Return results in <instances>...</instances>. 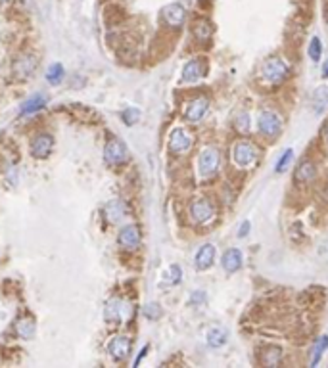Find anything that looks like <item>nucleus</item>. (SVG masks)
I'll return each instance as SVG.
<instances>
[{
    "label": "nucleus",
    "mask_w": 328,
    "mask_h": 368,
    "mask_svg": "<svg viewBox=\"0 0 328 368\" xmlns=\"http://www.w3.org/2000/svg\"><path fill=\"white\" fill-rule=\"evenodd\" d=\"M107 351L114 358H125L131 353V339L127 336H116L107 343Z\"/></svg>",
    "instance_id": "14"
},
{
    "label": "nucleus",
    "mask_w": 328,
    "mask_h": 368,
    "mask_svg": "<svg viewBox=\"0 0 328 368\" xmlns=\"http://www.w3.org/2000/svg\"><path fill=\"white\" fill-rule=\"evenodd\" d=\"M322 77L328 79V59L324 62V66H322Z\"/></svg>",
    "instance_id": "35"
},
{
    "label": "nucleus",
    "mask_w": 328,
    "mask_h": 368,
    "mask_svg": "<svg viewBox=\"0 0 328 368\" xmlns=\"http://www.w3.org/2000/svg\"><path fill=\"white\" fill-rule=\"evenodd\" d=\"M205 339H207V345H209V347H215V349L223 347V345L229 341V332H227V328L217 326V328H211L207 332Z\"/></svg>",
    "instance_id": "19"
},
{
    "label": "nucleus",
    "mask_w": 328,
    "mask_h": 368,
    "mask_svg": "<svg viewBox=\"0 0 328 368\" xmlns=\"http://www.w3.org/2000/svg\"><path fill=\"white\" fill-rule=\"evenodd\" d=\"M328 349V336H320L317 339V343H315V347H313V357H311V366H317L320 357H322V353Z\"/></svg>",
    "instance_id": "25"
},
{
    "label": "nucleus",
    "mask_w": 328,
    "mask_h": 368,
    "mask_svg": "<svg viewBox=\"0 0 328 368\" xmlns=\"http://www.w3.org/2000/svg\"><path fill=\"white\" fill-rule=\"evenodd\" d=\"M169 274H171L169 282H171V284H179V282H181V276H183V271H181V267H179V265H171Z\"/></svg>",
    "instance_id": "33"
},
{
    "label": "nucleus",
    "mask_w": 328,
    "mask_h": 368,
    "mask_svg": "<svg viewBox=\"0 0 328 368\" xmlns=\"http://www.w3.org/2000/svg\"><path fill=\"white\" fill-rule=\"evenodd\" d=\"M16 332L18 336L23 339H31L35 336V322L33 319H21L18 324H16Z\"/></svg>",
    "instance_id": "23"
},
{
    "label": "nucleus",
    "mask_w": 328,
    "mask_h": 368,
    "mask_svg": "<svg viewBox=\"0 0 328 368\" xmlns=\"http://www.w3.org/2000/svg\"><path fill=\"white\" fill-rule=\"evenodd\" d=\"M121 117H123V121H125L127 125H135L136 121H138V117H140V111L136 107H129V109H125L121 113Z\"/></svg>",
    "instance_id": "30"
},
{
    "label": "nucleus",
    "mask_w": 328,
    "mask_h": 368,
    "mask_svg": "<svg viewBox=\"0 0 328 368\" xmlns=\"http://www.w3.org/2000/svg\"><path fill=\"white\" fill-rule=\"evenodd\" d=\"M219 165H221V154L217 148H203L202 154H200V159H198V169H200V174L202 178H209L213 174L219 171Z\"/></svg>",
    "instance_id": "3"
},
{
    "label": "nucleus",
    "mask_w": 328,
    "mask_h": 368,
    "mask_svg": "<svg viewBox=\"0 0 328 368\" xmlns=\"http://www.w3.org/2000/svg\"><path fill=\"white\" fill-rule=\"evenodd\" d=\"M315 174H317L315 163L309 161V159H303V161L299 163L298 171H296V180H298V182H311V180L315 178Z\"/></svg>",
    "instance_id": "20"
},
{
    "label": "nucleus",
    "mask_w": 328,
    "mask_h": 368,
    "mask_svg": "<svg viewBox=\"0 0 328 368\" xmlns=\"http://www.w3.org/2000/svg\"><path fill=\"white\" fill-rule=\"evenodd\" d=\"M257 157H259V150L251 142H236L232 148V161L240 169H248L250 165L257 161Z\"/></svg>",
    "instance_id": "2"
},
{
    "label": "nucleus",
    "mask_w": 328,
    "mask_h": 368,
    "mask_svg": "<svg viewBox=\"0 0 328 368\" xmlns=\"http://www.w3.org/2000/svg\"><path fill=\"white\" fill-rule=\"evenodd\" d=\"M215 261V248H213V243H203L202 248L198 250L196 253V267L200 269V271H205V269H209Z\"/></svg>",
    "instance_id": "17"
},
{
    "label": "nucleus",
    "mask_w": 328,
    "mask_h": 368,
    "mask_svg": "<svg viewBox=\"0 0 328 368\" xmlns=\"http://www.w3.org/2000/svg\"><path fill=\"white\" fill-rule=\"evenodd\" d=\"M117 242H119L121 248H125V250H136L140 246V230H138V226H135V224L123 226L119 230Z\"/></svg>",
    "instance_id": "10"
},
{
    "label": "nucleus",
    "mask_w": 328,
    "mask_h": 368,
    "mask_svg": "<svg viewBox=\"0 0 328 368\" xmlns=\"http://www.w3.org/2000/svg\"><path fill=\"white\" fill-rule=\"evenodd\" d=\"M127 311H129V307H127L125 301L121 299H110L106 305V311H104V317H106L107 322H112V324H119L121 320L125 319Z\"/></svg>",
    "instance_id": "12"
},
{
    "label": "nucleus",
    "mask_w": 328,
    "mask_h": 368,
    "mask_svg": "<svg viewBox=\"0 0 328 368\" xmlns=\"http://www.w3.org/2000/svg\"><path fill=\"white\" fill-rule=\"evenodd\" d=\"M46 96L44 94H33L31 98H27L23 104L20 106V111L21 115H27V113H35V111H39L42 107L46 106Z\"/></svg>",
    "instance_id": "18"
},
{
    "label": "nucleus",
    "mask_w": 328,
    "mask_h": 368,
    "mask_svg": "<svg viewBox=\"0 0 328 368\" xmlns=\"http://www.w3.org/2000/svg\"><path fill=\"white\" fill-rule=\"evenodd\" d=\"M194 35L198 37L200 40H205L211 37V25L207 23V21H200L198 25H196V31H194Z\"/></svg>",
    "instance_id": "29"
},
{
    "label": "nucleus",
    "mask_w": 328,
    "mask_h": 368,
    "mask_svg": "<svg viewBox=\"0 0 328 368\" xmlns=\"http://www.w3.org/2000/svg\"><path fill=\"white\" fill-rule=\"evenodd\" d=\"M205 299H207V293L203 290H196L190 295V305H202V303H205Z\"/></svg>",
    "instance_id": "32"
},
{
    "label": "nucleus",
    "mask_w": 328,
    "mask_h": 368,
    "mask_svg": "<svg viewBox=\"0 0 328 368\" xmlns=\"http://www.w3.org/2000/svg\"><path fill=\"white\" fill-rule=\"evenodd\" d=\"M194 144V136L186 129H175L169 136V150L173 154H184L188 152Z\"/></svg>",
    "instance_id": "5"
},
{
    "label": "nucleus",
    "mask_w": 328,
    "mask_h": 368,
    "mask_svg": "<svg viewBox=\"0 0 328 368\" xmlns=\"http://www.w3.org/2000/svg\"><path fill=\"white\" fill-rule=\"evenodd\" d=\"M159 315H161V309H159V305L157 303H148L144 307V317L150 320H155L159 319Z\"/></svg>",
    "instance_id": "31"
},
{
    "label": "nucleus",
    "mask_w": 328,
    "mask_h": 368,
    "mask_svg": "<svg viewBox=\"0 0 328 368\" xmlns=\"http://www.w3.org/2000/svg\"><path fill=\"white\" fill-rule=\"evenodd\" d=\"M146 351H148V347H144V349H142V351H140V355H138V358H136V360H135V366H136V364H138V362H140V358H142V357H144V355H146Z\"/></svg>",
    "instance_id": "36"
},
{
    "label": "nucleus",
    "mask_w": 328,
    "mask_h": 368,
    "mask_svg": "<svg viewBox=\"0 0 328 368\" xmlns=\"http://www.w3.org/2000/svg\"><path fill=\"white\" fill-rule=\"evenodd\" d=\"M104 159H106L110 165H121L127 161V148L121 140L117 138H112L106 144V150H104Z\"/></svg>",
    "instance_id": "6"
},
{
    "label": "nucleus",
    "mask_w": 328,
    "mask_h": 368,
    "mask_svg": "<svg viewBox=\"0 0 328 368\" xmlns=\"http://www.w3.org/2000/svg\"><path fill=\"white\" fill-rule=\"evenodd\" d=\"M207 106H209V100L203 96H198L188 102V106L184 109V117L190 121V123H198L202 121V117L205 115L207 111Z\"/></svg>",
    "instance_id": "9"
},
{
    "label": "nucleus",
    "mask_w": 328,
    "mask_h": 368,
    "mask_svg": "<svg viewBox=\"0 0 328 368\" xmlns=\"http://www.w3.org/2000/svg\"><path fill=\"white\" fill-rule=\"evenodd\" d=\"M242 261H244V257H242L240 250L231 248V250H227L225 255H223L221 265L227 272H236V271H240L242 269Z\"/></svg>",
    "instance_id": "16"
},
{
    "label": "nucleus",
    "mask_w": 328,
    "mask_h": 368,
    "mask_svg": "<svg viewBox=\"0 0 328 368\" xmlns=\"http://www.w3.org/2000/svg\"><path fill=\"white\" fill-rule=\"evenodd\" d=\"M205 73V64L202 59H190L183 68V81L184 83H196L200 81Z\"/></svg>",
    "instance_id": "15"
},
{
    "label": "nucleus",
    "mask_w": 328,
    "mask_h": 368,
    "mask_svg": "<svg viewBox=\"0 0 328 368\" xmlns=\"http://www.w3.org/2000/svg\"><path fill=\"white\" fill-rule=\"evenodd\" d=\"M311 102H313V109H315V113H322L328 106V88L326 87H318L317 90L313 92Z\"/></svg>",
    "instance_id": "22"
},
{
    "label": "nucleus",
    "mask_w": 328,
    "mask_h": 368,
    "mask_svg": "<svg viewBox=\"0 0 328 368\" xmlns=\"http://www.w3.org/2000/svg\"><path fill=\"white\" fill-rule=\"evenodd\" d=\"M64 66H60V64H54V66H50L48 71H46V81H48V85L52 87H58L60 83L64 81Z\"/></svg>",
    "instance_id": "24"
},
{
    "label": "nucleus",
    "mask_w": 328,
    "mask_h": 368,
    "mask_svg": "<svg viewBox=\"0 0 328 368\" xmlns=\"http://www.w3.org/2000/svg\"><path fill=\"white\" fill-rule=\"evenodd\" d=\"M37 66H39V62H37V58L33 54H21L20 58L14 62L12 71H14V75L18 79H27L35 73Z\"/></svg>",
    "instance_id": "7"
},
{
    "label": "nucleus",
    "mask_w": 328,
    "mask_h": 368,
    "mask_svg": "<svg viewBox=\"0 0 328 368\" xmlns=\"http://www.w3.org/2000/svg\"><path fill=\"white\" fill-rule=\"evenodd\" d=\"M234 127H236V131L238 133H248L251 129V123H250V115L246 113V111H240L238 115H236V119H234Z\"/></svg>",
    "instance_id": "26"
},
{
    "label": "nucleus",
    "mask_w": 328,
    "mask_h": 368,
    "mask_svg": "<svg viewBox=\"0 0 328 368\" xmlns=\"http://www.w3.org/2000/svg\"><path fill=\"white\" fill-rule=\"evenodd\" d=\"M290 73V68L288 64H286V59L280 58V56H272L269 58L265 64H263V79H265V83H269V85H279L282 83L284 79L288 77Z\"/></svg>",
    "instance_id": "1"
},
{
    "label": "nucleus",
    "mask_w": 328,
    "mask_h": 368,
    "mask_svg": "<svg viewBox=\"0 0 328 368\" xmlns=\"http://www.w3.org/2000/svg\"><path fill=\"white\" fill-rule=\"evenodd\" d=\"M324 140H326V144H328V127L324 129Z\"/></svg>",
    "instance_id": "37"
},
{
    "label": "nucleus",
    "mask_w": 328,
    "mask_h": 368,
    "mask_svg": "<svg viewBox=\"0 0 328 368\" xmlns=\"http://www.w3.org/2000/svg\"><path fill=\"white\" fill-rule=\"evenodd\" d=\"M257 129L263 136L267 138H277L282 131V119L270 109H263L257 115Z\"/></svg>",
    "instance_id": "4"
},
{
    "label": "nucleus",
    "mask_w": 328,
    "mask_h": 368,
    "mask_svg": "<svg viewBox=\"0 0 328 368\" xmlns=\"http://www.w3.org/2000/svg\"><path fill=\"white\" fill-rule=\"evenodd\" d=\"M106 215H107V219H110V221H114V223L121 221V219L127 215L125 204H123L121 200H112V202L106 205Z\"/></svg>",
    "instance_id": "21"
},
{
    "label": "nucleus",
    "mask_w": 328,
    "mask_h": 368,
    "mask_svg": "<svg viewBox=\"0 0 328 368\" xmlns=\"http://www.w3.org/2000/svg\"><path fill=\"white\" fill-rule=\"evenodd\" d=\"M250 221H244V223L240 224V230H238V236H240V238H246V236H248V232H250Z\"/></svg>",
    "instance_id": "34"
},
{
    "label": "nucleus",
    "mask_w": 328,
    "mask_h": 368,
    "mask_svg": "<svg viewBox=\"0 0 328 368\" xmlns=\"http://www.w3.org/2000/svg\"><path fill=\"white\" fill-rule=\"evenodd\" d=\"M54 148V138L50 135H37L31 142V154L37 159H42L52 152Z\"/></svg>",
    "instance_id": "13"
},
{
    "label": "nucleus",
    "mask_w": 328,
    "mask_h": 368,
    "mask_svg": "<svg viewBox=\"0 0 328 368\" xmlns=\"http://www.w3.org/2000/svg\"><path fill=\"white\" fill-rule=\"evenodd\" d=\"M322 56V42L318 37H313L311 42H309V58L313 59V62H318Z\"/></svg>",
    "instance_id": "27"
},
{
    "label": "nucleus",
    "mask_w": 328,
    "mask_h": 368,
    "mask_svg": "<svg viewBox=\"0 0 328 368\" xmlns=\"http://www.w3.org/2000/svg\"><path fill=\"white\" fill-rule=\"evenodd\" d=\"M292 157H294V152L292 150H284V154L280 155V159L277 161V167H275V171L277 173H282V171H286V167L290 165V161H292Z\"/></svg>",
    "instance_id": "28"
},
{
    "label": "nucleus",
    "mask_w": 328,
    "mask_h": 368,
    "mask_svg": "<svg viewBox=\"0 0 328 368\" xmlns=\"http://www.w3.org/2000/svg\"><path fill=\"white\" fill-rule=\"evenodd\" d=\"M161 18L169 27H181L186 20V12L181 4H167L161 10Z\"/></svg>",
    "instance_id": "11"
},
{
    "label": "nucleus",
    "mask_w": 328,
    "mask_h": 368,
    "mask_svg": "<svg viewBox=\"0 0 328 368\" xmlns=\"http://www.w3.org/2000/svg\"><path fill=\"white\" fill-rule=\"evenodd\" d=\"M190 213H192V219L196 223H209L215 215V209L209 200H194L192 205H190Z\"/></svg>",
    "instance_id": "8"
}]
</instances>
